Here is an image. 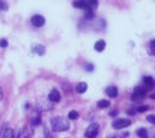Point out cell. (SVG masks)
Instances as JSON below:
<instances>
[{
	"instance_id": "obj_1",
	"label": "cell",
	"mask_w": 155,
	"mask_h": 138,
	"mask_svg": "<svg viewBox=\"0 0 155 138\" xmlns=\"http://www.w3.org/2000/svg\"><path fill=\"white\" fill-rule=\"evenodd\" d=\"M52 129L53 131L56 132H63V131H67L70 129V122L63 117V116H56L52 118Z\"/></svg>"
},
{
	"instance_id": "obj_2",
	"label": "cell",
	"mask_w": 155,
	"mask_h": 138,
	"mask_svg": "<svg viewBox=\"0 0 155 138\" xmlns=\"http://www.w3.org/2000/svg\"><path fill=\"white\" fill-rule=\"evenodd\" d=\"M98 133H99V125L97 123H93L87 128V130L85 132V136L87 138H95L98 136Z\"/></svg>"
},
{
	"instance_id": "obj_3",
	"label": "cell",
	"mask_w": 155,
	"mask_h": 138,
	"mask_svg": "<svg viewBox=\"0 0 155 138\" xmlns=\"http://www.w3.org/2000/svg\"><path fill=\"white\" fill-rule=\"evenodd\" d=\"M131 125V121L127 119V118H119V119H115L113 122V128L116 129V130H120V129H123V128H127Z\"/></svg>"
},
{
	"instance_id": "obj_4",
	"label": "cell",
	"mask_w": 155,
	"mask_h": 138,
	"mask_svg": "<svg viewBox=\"0 0 155 138\" xmlns=\"http://www.w3.org/2000/svg\"><path fill=\"white\" fill-rule=\"evenodd\" d=\"M146 91H147V88L138 87V88H135V90H134V93H133V96H132V98H133V100L142 98V97L146 95Z\"/></svg>"
},
{
	"instance_id": "obj_5",
	"label": "cell",
	"mask_w": 155,
	"mask_h": 138,
	"mask_svg": "<svg viewBox=\"0 0 155 138\" xmlns=\"http://www.w3.org/2000/svg\"><path fill=\"white\" fill-rule=\"evenodd\" d=\"M31 21H32V25L35 26V27H41V26L45 25V18L42 15H39V14L34 15Z\"/></svg>"
},
{
	"instance_id": "obj_6",
	"label": "cell",
	"mask_w": 155,
	"mask_h": 138,
	"mask_svg": "<svg viewBox=\"0 0 155 138\" xmlns=\"http://www.w3.org/2000/svg\"><path fill=\"white\" fill-rule=\"evenodd\" d=\"M48 98H49L52 102H59V101L61 100V95H60V93H59L56 89H53V90L49 93Z\"/></svg>"
},
{
	"instance_id": "obj_7",
	"label": "cell",
	"mask_w": 155,
	"mask_h": 138,
	"mask_svg": "<svg viewBox=\"0 0 155 138\" xmlns=\"http://www.w3.org/2000/svg\"><path fill=\"white\" fill-rule=\"evenodd\" d=\"M106 93H107V95H108L109 97H116L119 91H117V88H116V87L111 86V87H108V88L106 89Z\"/></svg>"
},
{
	"instance_id": "obj_8",
	"label": "cell",
	"mask_w": 155,
	"mask_h": 138,
	"mask_svg": "<svg viewBox=\"0 0 155 138\" xmlns=\"http://www.w3.org/2000/svg\"><path fill=\"white\" fill-rule=\"evenodd\" d=\"M105 47H106V42H105L104 40H99V41H97L95 45H94V49H95L97 51H102V50L105 49Z\"/></svg>"
},
{
	"instance_id": "obj_9",
	"label": "cell",
	"mask_w": 155,
	"mask_h": 138,
	"mask_svg": "<svg viewBox=\"0 0 155 138\" xmlns=\"http://www.w3.org/2000/svg\"><path fill=\"white\" fill-rule=\"evenodd\" d=\"M1 138H14V131H13V129H11V128L5 129L4 132H3Z\"/></svg>"
},
{
	"instance_id": "obj_10",
	"label": "cell",
	"mask_w": 155,
	"mask_h": 138,
	"mask_svg": "<svg viewBox=\"0 0 155 138\" xmlns=\"http://www.w3.org/2000/svg\"><path fill=\"white\" fill-rule=\"evenodd\" d=\"M86 90H87V83H85V82H80V83H78V86H76V93L83 94V93H86Z\"/></svg>"
},
{
	"instance_id": "obj_11",
	"label": "cell",
	"mask_w": 155,
	"mask_h": 138,
	"mask_svg": "<svg viewBox=\"0 0 155 138\" xmlns=\"http://www.w3.org/2000/svg\"><path fill=\"white\" fill-rule=\"evenodd\" d=\"M109 105H111V102H108L107 100H101L98 102V108H100V109H106Z\"/></svg>"
},
{
	"instance_id": "obj_12",
	"label": "cell",
	"mask_w": 155,
	"mask_h": 138,
	"mask_svg": "<svg viewBox=\"0 0 155 138\" xmlns=\"http://www.w3.org/2000/svg\"><path fill=\"white\" fill-rule=\"evenodd\" d=\"M136 133H138V136H139L140 138H147V137H148V132H147V130H146L145 128L139 129V130L136 131Z\"/></svg>"
},
{
	"instance_id": "obj_13",
	"label": "cell",
	"mask_w": 155,
	"mask_h": 138,
	"mask_svg": "<svg viewBox=\"0 0 155 138\" xmlns=\"http://www.w3.org/2000/svg\"><path fill=\"white\" fill-rule=\"evenodd\" d=\"M18 138H31V136H29V133L27 132L26 129H21L18 133Z\"/></svg>"
},
{
	"instance_id": "obj_14",
	"label": "cell",
	"mask_w": 155,
	"mask_h": 138,
	"mask_svg": "<svg viewBox=\"0 0 155 138\" xmlns=\"http://www.w3.org/2000/svg\"><path fill=\"white\" fill-rule=\"evenodd\" d=\"M143 83H145L147 87H152V86H154V80H153L150 76H146V77L143 78Z\"/></svg>"
},
{
	"instance_id": "obj_15",
	"label": "cell",
	"mask_w": 155,
	"mask_h": 138,
	"mask_svg": "<svg viewBox=\"0 0 155 138\" xmlns=\"http://www.w3.org/2000/svg\"><path fill=\"white\" fill-rule=\"evenodd\" d=\"M34 51H35L37 54H39V55H42V54L45 53V47L41 46V45H38V46L34 47Z\"/></svg>"
},
{
	"instance_id": "obj_16",
	"label": "cell",
	"mask_w": 155,
	"mask_h": 138,
	"mask_svg": "<svg viewBox=\"0 0 155 138\" xmlns=\"http://www.w3.org/2000/svg\"><path fill=\"white\" fill-rule=\"evenodd\" d=\"M78 117H79L78 111H75V110H72V111H70V114H68V118L70 119H76Z\"/></svg>"
},
{
	"instance_id": "obj_17",
	"label": "cell",
	"mask_w": 155,
	"mask_h": 138,
	"mask_svg": "<svg viewBox=\"0 0 155 138\" xmlns=\"http://www.w3.org/2000/svg\"><path fill=\"white\" fill-rule=\"evenodd\" d=\"M93 16H94V14H93L92 11H86V13H85V19L86 20H90V19H93Z\"/></svg>"
},
{
	"instance_id": "obj_18",
	"label": "cell",
	"mask_w": 155,
	"mask_h": 138,
	"mask_svg": "<svg viewBox=\"0 0 155 138\" xmlns=\"http://www.w3.org/2000/svg\"><path fill=\"white\" fill-rule=\"evenodd\" d=\"M136 110H138V113H145V111H147V110H148V105H141Z\"/></svg>"
},
{
	"instance_id": "obj_19",
	"label": "cell",
	"mask_w": 155,
	"mask_h": 138,
	"mask_svg": "<svg viewBox=\"0 0 155 138\" xmlns=\"http://www.w3.org/2000/svg\"><path fill=\"white\" fill-rule=\"evenodd\" d=\"M147 121L152 124H155V115H148L147 116Z\"/></svg>"
},
{
	"instance_id": "obj_20",
	"label": "cell",
	"mask_w": 155,
	"mask_h": 138,
	"mask_svg": "<svg viewBox=\"0 0 155 138\" xmlns=\"http://www.w3.org/2000/svg\"><path fill=\"white\" fill-rule=\"evenodd\" d=\"M149 53H150L152 55H155V41H153V42L150 43V49H149Z\"/></svg>"
},
{
	"instance_id": "obj_21",
	"label": "cell",
	"mask_w": 155,
	"mask_h": 138,
	"mask_svg": "<svg viewBox=\"0 0 155 138\" xmlns=\"http://www.w3.org/2000/svg\"><path fill=\"white\" fill-rule=\"evenodd\" d=\"M0 7H1V10H4V11L8 10V5L6 3H4V1H0Z\"/></svg>"
},
{
	"instance_id": "obj_22",
	"label": "cell",
	"mask_w": 155,
	"mask_h": 138,
	"mask_svg": "<svg viewBox=\"0 0 155 138\" xmlns=\"http://www.w3.org/2000/svg\"><path fill=\"white\" fill-rule=\"evenodd\" d=\"M0 47H1V48H6L7 47V41L6 40H0Z\"/></svg>"
},
{
	"instance_id": "obj_23",
	"label": "cell",
	"mask_w": 155,
	"mask_h": 138,
	"mask_svg": "<svg viewBox=\"0 0 155 138\" xmlns=\"http://www.w3.org/2000/svg\"><path fill=\"white\" fill-rule=\"evenodd\" d=\"M85 68H86V70H88V71H90V70H93V68H94V67H93L92 65H87V66H86Z\"/></svg>"
},
{
	"instance_id": "obj_24",
	"label": "cell",
	"mask_w": 155,
	"mask_h": 138,
	"mask_svg": "<svg viewBox=\"0 0 155 138\" xmlns=\"http://www.w3.org/2000/svg\"><path fill=\"white\" fill-rule=\"evenodd\" d=\"M111 115H112V116H116V115H117V111H113Z\"/></svg>"
},
{
	"instance_id": "obj_25",
	"label": "cell",
	"mask_w": 155,
	"mask_h": 138,
	"mask_svg": "<svg viewBox=\"0 0 155 138\" xmlns=\"http://www.w3.org/2000/svg\"><path fill=\"white\" fill-rule=\"evenodd\" d=\"M150 98H154V100H155V94H152V95H150Z\"/></svg>"
},
{
	"instance_id": "obj_26",
	"label": "cell",
	"mask_w": 155,
	"mask_h": 138,
	"mask_svg": "<svg viewBox=\"0 0 155 138\" xmlns=\"http://www.w3.org/2000/svg\"><path fill=\"white\" fill-rule=\"evenodd\" d=\"M1 97H3V94H1V91H0V100H1Z\"/></svg>"
},
{
	"instance_id": "obj_27",
	"label": "cell",
	"mask_w": 155,
	"mask_h": 138,
	"mask_svg": "<svg viewBox=\"0 0 155 138\" xmlns=\"http://www.w3.org/2000/svg\"><path fill=\"white\" fill-rule=\"evenodd\" d=\"M112 138H113V137H112Z\"/></svg>"
}]
</instances>
